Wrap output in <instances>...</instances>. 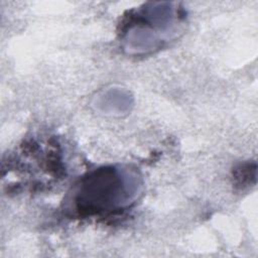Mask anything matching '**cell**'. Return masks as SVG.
Instances as JSON below:
<instances>
[{"label": "cell", "instance_id": "1", "mask_svg": "<svg viewBox=\"0 0 258 258\" xmlns=\"http://www.w3.org/2000/svg\"><path fill=\"white\" fill-rule=\"evenodd\" d=\"M134 176L114 168H103L88 177L81 189L79 203L86 209H106L127 202L136 190Z\"/></svg>", "mask_w": 258, "mask_h": 258}]
</instances>
